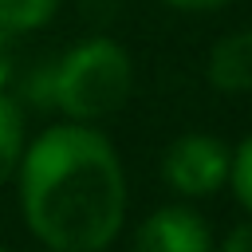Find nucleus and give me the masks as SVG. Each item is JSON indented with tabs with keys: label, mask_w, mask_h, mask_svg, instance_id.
Masks as SVG:
<instances>
[{
	"label": "nucleus",
	"mask_w": 252,
	"mask_h": 252,
	"mask_svg": "<svg viewBox=\"0 0 252 252\" xmlns=\"http://www.w3.org/2000/svg\"><path fill=\"white\" fill-rule=\"evenodd\" d=\"M12 181L20 217L47 252H106L126 224V169L94 122L43 126Z\"/></svg>",
	"instance_id": "obj_1"
},
{
	"label": "nucleus",
	"mask_w": 252,
	"mask_h": 252,
	"mask_svg": "<svg viewBox=\"0 0 252 252\" xmlns=\"http://www.w3.org/2000/svg\"><path fill=\"white\" fill-rule=\"evenodd\" d=\"M51 106L71 122H102L134 94V59L110 35L71 43L47 75Z\"/></svg>",
	"instance_id": "obj_2"
},
{
	"label": "nucleus",
	"mask_w": 252,
	"mask_h": 252,
	"mask_svg": "<svg viewBox=\"0 0 252 252\" xmlns=\"http://www.w3.org/2000/svg\"><path fill=\"white\" fill-rule=\"evenodd\" d=\"M232 150L213 134H181L161 154V181L177 197H213L228 181Z\"/></svg>",
	"instance_id": "obj_3"
},
{
	"label": "nucleus",
	"mask_w": 252,
	"mask_h": 252,
	"mask_svg": "<svg viewBox=\"0 0 252 252\" xmlns=\"http://www.w3.org/2000/svg\"><path fill=\"white\" fill-rule=\"evenodd\" d=\"M134 252H217V248H213V232L197 209L161 205L138 224Z\"/></svg>",
	"instance_id": "obj_4"
},
{
	"label": "nucleus",
	"mask_w": 252,
	"mask_h": 252,
	"mask_svg": "<svg viewBox=\"0 0 252 252\" xmlns=\"http://www.w3.org/2000/svg\"><path fill=\"white\" fill-rule=\"evenodd\" d=\"M205 75H209V83L220 94H244V91H252V28L220 35L213 43V51H209Z\"/></svg>",
	"instance_id": "obj_5"
},
{
	"label": "nucleus",
	"mask_w": 252,
	"mask_h": 252,
	"mask_svg": "<svg viewBox=\"0 0 252 252\" xmlns=\"http://www.w3.org/2000/svg\"><path fill=\"white\" fill-rule=\"evenodd\" d=\"M24 146H28L24 110H20V102L8 91H0V189L16 177L20 158H24Z\"/></svg>",
	"instance_id": "obj_6"
},
{
	"label": "nucleus",
	"mask_w": 252,
	"mask_h": 252,
	"mask_svg": "<svg viewBox=\"0 0 252 252\" xmlns=\"http://www.w3.org/2000/svg\"><path fill=\"white\" fill-rule=\"evenodd\" d=\"M63 0H0V35H32L55 20Z\"/></svg>",
	"instance_id": "obj_7"
},
{
	"label": "nucleus",
	"mask_w": 252,
	"mask_h": 252,
	"mask_svg": "<svg viewBox=\"0 0 252 252\" xmlns=\"http://www.w3.org/2000/svg\"><path fill=\"white\" fill-rule=\"evenodd\" d=\"M228 185H232L236 201L252 213V134L232 150V161H228Z\"/></svg>",
	"instance_id": "obj_8"
},
{
	"label": "nucleus",
	"mask_w": 252,
	"mask_h": 252,
	"mask_svg": "<svg viewBox=\"0 0 252 252\" xmlns=\"http://www.w3.org/2000/svg\"><path fill=\"white\" fill-rule=\"evenodd\" d=\"M220 252H252V220H244V224H236L228 236H224V244H220Z\"/></svg>",
	"instance_id": "obj_9"
},
{
	"label": "nucleus",
	"mask_w": 252,
	"mask_h": 252,
	"mask_svg": "<svg viewBox=\"0 0 252 252\" xmlns=\"http://www.w3.org/2000/svg\"><path fill=\"white\" fill-rule=\"evenodd\" d=\"M161 4H169L177 12H217V8H224L232 0H161Z\"/></svg>",
	"instance_id": "obj_10"
},
{
	"label": "nucleus",
	"mask_w": 252,
	"mask_h": 252,
	"mask_svg": "<svg viewBox=\"0 0 252 252\" xmlns=\"http://www.w3.org/2000/svg\"><path fill=\"white\" fill-rule=\"evenodd\" d=\"M0 252H12V248H4V244H0Z\"/></svg>",
	"instance_id": "obj_11"
}]
</instances>
